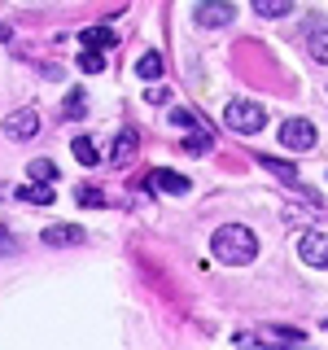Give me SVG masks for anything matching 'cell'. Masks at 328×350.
<instances>
[{
  "instance_id": "obj_1",
  "label": "cell",
  "mask_w": 328,
  "mask_h": 350,
  "mask_svg": "<svg viewBox=\"0 0 328 350\" xmlns=\"http://www.w3.org/2000/svg\"><path fill=\"white\" fill-rule=\"evenodd\" d=\"M210 250H215L219 262H228V267H249V262L258 258V237L249 232L245 224H223L210 237Z\"/></svg>"
},
{
  "instance_id": "obj_17",
  "label": "cell",
  "mask_w": 328,
  "mask_h": 350,
  "mask_svg": "<svg viewBox=\"0 0 328 350\" xmlns=\"http://www.w3.org/2000/svg\"><path fill=\"white\" fill-rule=\"evenodd\" d=\"M306 44H311V57L320 62V66H328V27H315Z\"/></svg>"
},
{
  "instance_id": "obj_11",
  "label": "cell",
  "mask_w": 328,
  "mask_h": 350,
  "mask_svg": "<svg viewBox=\"0 0 328 350\" xmlns=\"http://www.w3.org/2000/svg\"><path fill=\"white\" fill-rule=\"evenodd\" d=\"M258 162H262V171H271L280 184H298V167H289V162H280V158H267V153H258Z\"/></svg>"
},
{
  "instance_id": "obj_21",
  "label": "cell",
  "mask_w": 328,
  "mask_h": 350,
  "mask_svg": "<svg viewBox=\"0 0 328 350\" xmlns=\"http://www.w3.org/2000/svg\"><path fill=\"white\" fill-rule=\"evenodd\" d=\"M236 350H271L267 342H258L254 333H236Z\"/></svg>"
},
{
  "instance_id": "obj_9",
  "label": "cell",
  "mask_w": 328,
  "mask_h": 350,
  "mask_svg": "<svg viewBox=\"0 0 328 350\" xmlns=\"http://www.w3.org/2000/svg\"><path fill=\"white\" fill-rule=\"evenodd\" d=\"M79 40H83V53H101V49H114L118 44V36L109 27H87Z\"/></svg>"
},
{
  "instance_id": "obj_19",
  "label": "cell",
  "mask_w": 328,
  "mask_h": 350,
  "mask_svg": "<svg viewBox=\"0 0 328 350\" xmlns=\"http://www.w3.org/2000/svg\"><path fill=\"white\" fill-rule=\"evenodd\" d=\"M79 70L101 75V70H105V57H101V53H83V57H79Z\"/></svg>"
},
{
  "instance_id": "obj_3",
  "label": "cell",
  "mask_w": 328,
  "mask_h": 350,
  "mask_svg": "<svg viewBox=\"0 0 328 350\" xmlns=\"http://www.w3.org/2000/svg\"><path fill=\"white\" fill-rule=\"evenodd\" d=\"M280 145L289 153H311L315 149V123L311 118H284L280 123Z\"/></svg>"
},
{
  "instance_id": "obj_23",
  "label": "cell",
  "mask_w": 328,
  "mask_h": 350,
  "mask_svg": "<svg viewBox=\"0 0 328 350\" xmlns=\"http://www.w3.org/2000/svg\"><path fill=\"white\" fill-rule=\"evenodd\" d=\"M171 123H180V127H197V118L189 114V109H171Z\"/></svg>"
},
{
  "instance_id": "obj_6",
  "label": "cell",
  "mask_w": 328,
  "mask_h": 350,
  "mask_svg": "<svg viewBox=\"0 0 328 350\" xmlns=\"http://www.w3.org/2000/svg\"><path fill=\"white\" fill-rule=\"evenodd\" d=\"M40 131V114L36 109H14V114H5V136L9 140H31Z\"/></svg>"
},
{
  "instance_id": "obj_15",
  "label": "cell",
  "mask_w": 328,
  "mask_h": 350,
  "mask_svg": "<svg viewBox=\"0 0 328 350\" xmlns=\"http://www.w3.org/2000/svg\"><path fill=\"white\" fill-rule=\"evenodd\" d=\"M70 153L83 162V167H96V158H101V153H96V145H92L87 136H74V140H70Z\"/></svg>"
},
{
  "instance_id": "obj_13",
  "label": "cell",
  "mask_w": 328,
  "mask_h": 350,
  "mask_svg": "<svg viewBox=\"0 0 328 350\" xmlns=\"http://www.w3.org/2000/svg\"><path fill=\"white\" fill-rule=\"evenodd\" d=\"M162 70H167L162 53H145V57L136 62V75H140V79H162Z\"/></svg>"
},
{
  "instance_id": "obj_20",
  "label": "cell",
  "mask_w": 328,
  "mask_h": 350,
  "mask_svg": "<svg viewBox=\"0 0 328 350\" xmlns=\"http://www.w3.org/2000/svg\"><path fill=\"white\" fill-rule=\"evenodd\" d=\"M74 197H79V206H105V197H101V189H87V184H83V189L74 193Z\"/></svg>"
},
{
  "instance_id": "obj_10",
  "label": "cell",
  "mask_w": 328,
  "mask_h": 350,
  "mask_svg": "<svg viewBox=\"0 0 328 350\" xmlns=\"http://www.w3.org/2000/svg\"><path fill=\"white\" fill-rule=\"evenodd\" d=\"M18 202H31V206H53V184H18Z\"/></svg>"
},
{
  "instance_id": "obj_14",
  "label": "cell",
  "mask_w": 328,
  "mask_h": 350,
  "mask_svg": "<svg viewBox=\"0 0 328 350\" xmlns=\"http://www.w3.org/2000/svg\"><path fill=\"white\" fill-rule=\"evenodd\" d=\"M254 14L258 18H289L293 5H289V0H254Z\"/></svg>"
},
{
  "instance_id": "obj_7",
  "label": "cell",
  "mask_w": 328,
  "mask_h": 350,
  "mask_svg": "<svg viewBox=\"0 0 328 350\" xmlns=\"http://www.w3.org/2000/svg\"><path fill=\"white\" fill-rule=\"evenodd\" d=\"M149 189H153V193L184 197V193L193 189V180H189V175H180V171H167V167H162V171H149Z\"/></svg>"
},
{
  "instance_id": "obj_4",
  "label": "cell",
  "mask_w": 328,
  "mask_h": 350,
  "mask_svg": "<svg viewBox=\"0 0 328 350\" xmlns=\"http://www.w3.org/2000/svg\"><path fill=\"white\" fill-rule=\"evenodd\" d=\"M232 18H236V9L228 5V0H206V5H197V9H193V22H197V27H206V31L228 27Z\"/></svg>"
},
{
  "instance_id": "obj_2",
  "label": "cell",
  "mask_w": 328,
  "mask_h": 350,
  "mask_svg": "<svg viewBox=\"0 0 328 350\" xmlns=\"http://www.w3.org/2000/svg\"><path fill=\"white\" fill-rule=\"evenodd\" d=\"M223 123L232 127V131H245V136H254V131L267 127V105H258V101H228Z\"/></svg>"
},
{
  "instance_id": "obj_18",
  "label": "cell",
  "mask_w": 328,
  "mask_h": 350,
  "mask_svg": "<svg viewBox=\"0 0 328 350\" xmlns=\"http://www.w3.org/2000/svg\"><path fill=\"white\" fill-rule=\"evenodd\" d=\"M184 153H197V158L210 153V136H206V131H189V136H184Z\"/></svg>"
},
{
  "instance_id": "obj_16",
  "label": "cell",
  "mask_w": 328,
  "mask_h": 350,
  "mask_svg": "<svg viewBox=\"0 0 328 350\" xmlns=\"http://www.w3.org/2000/svg\"><path fill=\"white\" fill-rule=\"evenodd\" d=\"M27 175H31V184H53V180H57V167H53L49 158H36L27 167Z\"/></svg>"
},
{
  "instance_id": "obj_22",
  "label": "cell",
  "mask_w": 328,
  "mask_h": 350,
  "mask_svg": "<svg viewBox=\"0 0 328 350\" xmlns=\"http://www.w3.org/2000/svg\"><path fill=\"white\" fill-rule=\"evenodd\" d=\"M66 118H83V92L66 96Z\"/></svg>"
},
{
  "instance_id": "obj_5",
  "label": "cell",
  "mask_w": 328,
  "mask_h": 350,
  "mask_svg": "<svg viewBox=\"0 0 328 350\" xmlns=\"http://www.w3.org/2000/svg\"><path fill=\"white\" fill-rule=\"evenodd\" d=\"M298 258L306 267H328V232H302L298 237Z\"/></svg>"
},
{
  "instance_id": "obj_12",
  "label": "cell",
  "mask_w": 328,
  "mask_h": 350,
  "mask_svg": "<svg viewBox=\"0 0 328 350\" xmlns=\"http://www.w3.org/2000/svg\"><path fill=\"white\" fill-rule=\"evenodd\" d=\"M131 158H136V131L123 127V131H118V140H114V162L123 167V162H131Z\"/></svg>"
},
{
  "instance_id": "obj_8",
  "label": "cell",
  "mask_w": 328,
  "mask_h": 350,
  "mask_svg": "<svg viewBox=\"0 0 328 350\" xmlns=\"http://www.w3.org/2000/svg\"><path fill=\"white\" fill-rule=\"evenodd\" d=\"M44 245H83V241H87V232H83V228L79 224H53V228H44Z\"/></svg>"
},
{
  "instance_id": "obj_24",
  "label": "cell",
  "mask_w": 328,
  "mask_h": 350,
  "mask_svg": "<svg viewBox=\"0 0 328 350\" xmlns=\"http://www.w3.org/2000/svg\"><path fill=\"white\" fill-rule=\"evenodd\" d=\"M9 40V27H0V44H5Z\"/></svg>"
}]
</instances>
